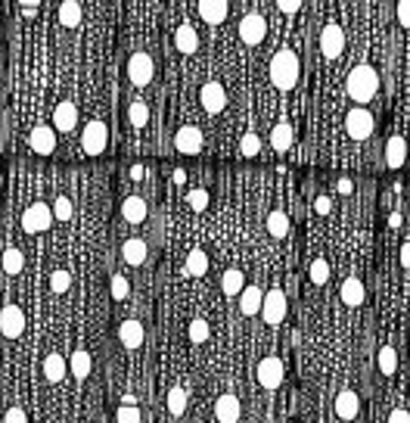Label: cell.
<instances>
[{"instance_id":"obj_49","label":"cell","mask_w":410,"mask_h":423,"mask_svg":"<svg viewBox=\"0 0 410 423\" xmlns=\"http://www.w3.org/2000/svg\"><path fill=\"white\" fill-rule=\"evenodd\" d=\"M37 6H41V3H37V0H28V3H22V6H19V10H22V16H37Z\"/></svg>"},{"instance_id":"obj_53","label":"cell","mask_w":410,"mask_h":423,"mask_svg":"<svg viewBox=\"0 0 410 423\" xmlns=\"http://www.w3.org/2000/svg\"><path fill=\"white\" fill-rule=\"evenodd\" d=\"M389 224H391V227H401V215H398V212H391V215H389Z\"/></svg>"},{"instance_id":"obj_11","label":"cell","mask_w":410,"mask_h":423,"mask_svg":"<svg viewBox=\"0 0 410 423\" xmlns=\"http://www.w3.org/2000/svg\"><path fill=\"white\" fill-rule=\"evenodd\" d=\"M22 330H25V311L19 305H3V311H0V333L6 339H19Z\"/></svg>"},{"instance_id":"obj_38","label":"cell","mask_w":410,"mask_h":423,"mask_svg":"<svg viewBox=\"0 0 410 423\" xmlns=\"http://www.w3.org/2000/svg\"><path fill=\"white\" fill-rule=\"evenodd\" d=\"M311 283H317V286H323L329 280V261L326 258H314L311 261Z\"/></svg>"},{"instance_id":"obj_31","label":"cell","mask_w":410,"mask_h":423,"mask_svg":"<svg viewBox=\"0 0 410 423\" xmlns=\"http://www.w3.org/2000/svg\"><path fill=\"white\" fill-rule=\"evenodd\" d=\"M205 271H208V255H205L202 249H190L186 265H184V274H190V277H202Z\"/></svg>"},{"instance_id":"obj_46","label":"cell","mask_w":410,"mask_h":423,"mask_svg":"<svg viewBox=\"0 0 410 423\" xmlns=\"http://www.w3.org/2000/svg\"><path fill=\"white\" fill-rule=\"evenodd\" d=\"M398 22H401L404 28L410 25V3H407V0H401V3H398Z\"/></svg>"},{"instance_id":"obj_20","label":"cell","mask_w":410,"mask_h":423,"mask_svg":"<svg viewBox=\"0 0 410 423\" xmlns=\"http://www.w3.org/2000/svg\"><path fill=\"white\" fill-rule=\"evenodd\" d=\"M143 323L140 321H121L118 323V339L124 348H140L143 346Z\"/></svg>"},{"instance_id":"obj_19","label":"cell","mask_w":410,"mask_h":423,"mask_svg":"<svg viewBox=\"0 0 410 423\" xmlns=\"http://www.w3.org/2000/svg\"><path fill=\"white\" fill-rule=\"evenodd\" d=\"M404 159H407V140L401 134H391L385 140V165L389 168H401Z\"/></svg>"},{"instance_id":"obj_40","label":"cell","mask_w":410,"mask_h":423,"mask_svg":"<svg viewBox=\"0 0 410 423\" xmlns=\"http://www.w3.org/2000/svg\"><path fill=\"white\" fill-rule=\"evenodd\" d=\"M50 212H53L56 221H72V199H68V196H56V203L50 205Z\"/></svg>"},{"instance_id":"obj_14","label":"cell","mask_w":410,"mask_h":423,"mask_svg":"<svg viewBox=\"0 0 410 423\" xmlns=\"http://www.w3.org/2000/svg\"><path fill=\"white\" fill-rule=\"evenodd\" d=\"M28 143L37 156H50L56 149V131L50 128V124H35L28 134Z\"/></svg>"},{"instance_id":"obj_37","label":"cell","mask_w":410,"mask_h":423,"mask_svg":"<svg viewBox=\"0 0 410 423\" xmlns=\"http://www.w3.org/2000/svg\"><path fill=\"white\" fill-rule=\"evenodd\" d=\"M68 286H72V274H68L66 267H56V271L50 274V290H53L56 296H62V292H68Z\"/></svg>"},{"instance_id":"obj_3","label":"cell","mask_w":410,"mask_h":423,"mask_svg":"<svg viewBox=\"0 0 410 423\" xmlns=\"http://www.w3.org/2000/svg\"><path fill=\"white\" fill-rule=\"evenodd\" d=\"M81 147H84L87 156H103L106 147H109V128H106V122H99V118L87 122L84 134H81Z\"/></svg>"},{"instance_id":"obj_6","label":"cell","mask_w":410,"mask_h":423,"mask_svg":"<svg viewBox=\"0 0 410 423\" xmlns=\"http://www.w3.org/2000/svg\"><path fill=\"white\" fill-rule=\"evenodd\" d=\"M53 224V212H50L47 203H31L28 209L22 212V230L25 234H41Z\"/></svg>"},{"instance_id":"obj_9","label":"cell","mask_w":410,"mask_h":423,"mask_svg":"<svg viewBox=\"0 0 410 423\" xmlns=\"http://www.w3.org/2000/svg\"><path fill=\"white\" fill-rule=\"evenodd\" d=\"M283 361L277 358V355H267V358L258 361V367H255V377H258V386H264V389H277L280 383H283Z\"/></svg>"},{"instance_id":"obj_10","label":"cell","mask_w":410,"mask_h":423,"mask_svg":"<svg viewBox=\"0 0 410 423\" xmlns=\"http://www.w3.org/2000/svg\"><path fill=\"white\" fill-rule=\"evenodd\" d=\"M267 35V22L261 12H246V16L240 19V37L242 44H248V47H255V44H261Z\"/></svg>"},{"instance_id":"obj_50","label":"cell","mask_w":410,"mask_h":423,"mask_svg":"<svg viewBox=\"0 0 410 423\" xmlns=\"http://www.w3.org/2000/svg\"><path fill=\"white\" fill-rule=\"evenodd\" d=\"M314 209H317V212H329V196H317Z\"/></svg>"},{"instance_id":"obj_45","label":"cell","mask_w":410,"mask_h":423,"mask_svg":"<svg viewBox=\"0 0 410 423\" xmlns=\"http://www.w3.org/2000/svg\"><path fill=\"white\" fill-rule=\"evenodd\" d=\"M3 423H28V414H25L22 408H10L3 417Z\"/></svg>"},{"instance_id":"obj_29","label":"cell","mask_w":410,"mask_h":423,"mask_svg":"<svg viewBox=\"0 0 410 423\" xmlns=\"http://www.w3.org/2000/svg\"><path fill=\"white\" fill-rule=\"evenodd\" d=\"M242 286H246V274H242L240 267H227V271H224V277H221L224 296H240Z\"/></svg>"},{"instance_id":"obj_21","label":"cell","mask_w":410,"mask_h":423,"mask_svg":"<svg viewBox=\"0 0 410 423\" xmlns=\"http://www.w3.org/2000/svg\"><path fill=\"white\" fill-rule=\"evenodd\" d=\"M146 215H149V209H146V199L143 196H128L121 203V218L128 224H143L146 221Z\"/></svg>"},{"instance_id":"obj_32","label":"cell","mask_w":410,"mask_h":423,"mask_svg":"<svg viewBox=\"0 0 410 423\" xmlns=\"http://www.w3.org/2000/svg\"><path fill=\"white\" fill-rule=\"evenodd\" d=\"M0 265H3V271L10 274V277H16V274H22V265H25V258H22V249H16V246L3 249V258H0Z\"/></svg>"},{"instance_id":"obj_17","label":"cell","mask_w":410,"mask_h":423,"mask_svg":"<svg viewBox=\"0 0 410 423\" xmlns=\"http://www.w3.org/2000/svg\"><path fill=\"white\" fill-rule=\"evenodd\" d=\"M240 414H242V408H240V398L236 395H221L215 402V417H217V423H236L240 420Z\"/></svg>"},{"instance_id":"obj_36","label":"cell","mask_w":410,"mask_h":423,"mask_svg":"<svg viewBox=\"0 0 410 423\" xmlns=\"http://www.w3.org/2000/svg\"><path fill=\"white\" fill-rule=\"evenodd\" d=\"M186 336H190V342H205L211 336V330H208V321L205 317H193L190 321V327H186Z\"/></svg>"},{"instance_id":"obj_47","label":"cell","mask_w":410,"mask_h":423,"mask_svg":"<svg viewBox=\"0 0 410 423\" xmlns=\"http://www.w3.org/2000/svg\"><path fill=\"white\" fill-rule=\"evenodd\" d=\"M277 10H283L286 16H292V12H298V10H302V3H298V0H280V3H277Z\"/></svg>"},{"instance_id":"obj_51","label":"cell","mask_w":410,"mask_h":423,"mask_svg":"<svg viewBox=\"0 0 410 423\" xmlns=\"http://www.w3.org/2000/svg\"><path fill=\"white\" fill-rule=\"evenodd\" d=\"M121 404H128V408H137V395H134V392H124Z\"/></svg>"},{"instance_id":"obj_30","label":"cell","mask_w":410,"mask_h":423,"mask_svg":"<svg viewBox=\"0 0 410 423\" xmlns=\"http://www.w3.org/2000/svg\"><path fill=\"white\" fill-rule=\"evenodd\" d=\"M81 16H84V12H81L78 0H62V3H59V22L66 25V28H78Z\"/></svg>"},{"instance_id":"obj_16","label":"cell","mask_w":410,"mask_h":423,"mask_svg":"<svg viewBox=\"0 0 410 423\" xmlns=\"http://www.w3.org/2000/svg\"><path fill=\"white\" fill-rule=\"evenodd\" d=\"M360 411V398L354 389H342L339 395H335V417L339 420H354Z\"/></svg>"},{"instance_id":"obj_23","label":"cell","mask_w":410,"mask_h":423,"mask_svg":"<svg viewBox=\"0 0 410 423\" xmlns=\"http://www.w3.org/2000/svg\"><path fill=\"white\" fill-rule=\"evenodd\" d=\"M339 299L345 305H351V308H358V305H364V299H367V290H364V283H360L358 277H348L345 283H342V290H339Z\"/></svg>"},{"instance_id":"obj_25","label":"cell","mask_w":410,"mask_h":423,"mask_svg":"<svg viewBox=\"0 0 410 423\" xmlns=\"http://www.w3.org/2000/svg\"><path fill=\"white\" fill-rule=\"evenodd\" d=\"M292 140H295V131H292L289 122H277L271 131V147L277 149V153H286V149L292 147Z\"/></svg>"},{"instance_id":"obj_7","label":"cell","mask_w":410,"mask_h":423,"mask_svg":"<svg viewBox=\"0 0 410 423\" xmlns=\"http://www.w3.org/2000/svg\"><path fill=\"white\" fill-rule=\"evenodd\" d=\"M342 50H345V31L339 22H326L320 31V53L326 59H339Z\"/></svg>"},{"instance_id":"obj_8","label":"cell","mask_w":410,"mask_h":423,"mask_svg":"<svg viewBox=\"0 0 410 423\" xmlns=\"http://www.w3.org/2000/svg\"><path fill=\"white\" fill-rule=\"evenodd\" d=\"M153 75H155V62H153V56L149 53H134L128 59V78H130V84H137V87H146L149 81H153Z\"/></svg>"},{"instance_id":"obj_22","label":"cell","mask_w":410,"mask_h":423,"mask_svg":"<svg viewBox=\"0 0 410 423\" xmlns=\"http://www.w3.org/2000/svg\"><path fill=\"white\" fill-rule=\"evenodd\" d=\"M146 240H140V236H130V240H124L121 243V258L128 261V265H143L146 261Z\"/></svg>"},{"instance_id":"obj_1","label":"cell","mask_w":410,"mask_h":423,"mask_svg":"<svg viewBox=\"0 0 410 423\" xmlns=\"http://www.w3.org/2000/svg\"><path fill=\"white\" fill-rule=\"evenodd\" d=\"M345 87H348V97H351L358 106L370 103L379 91V72L373 66H367V62H360V66H354L351 72H348Z\"/></svg>"},{"instance_id":"obj_5","label":"cell","mask_w":410,"mask_h":423,"mask_svg":"<svg viewBox=\"0 0 410 423\" xmlns=\"http://www.w3.org/2000/svg\"><path fill=\"white\" fill-rule=\"evenodd\" d=\"M261 317H264L267 327H280L286 317V292L283 290H267L261 296Z\"/></svg>"},{"instance_id":"obj_15","label":"cell","mask_w":410,"mask_h":423,"mask_svg":"<svg viewBox=\"0 0 410 423\" xmlns=\"http://www.w3.org/2000/svg\"><path fill=\"white\" fill-rule=\"evenodd\" d=\"M75 124H78V106H75L72 100H62V103H56V109H53V131H62V134H68Z\"/></svg>"},{"instance_id":"obj_26","label":"cell","mask_w":410,"mask_h":423,"mask_svg":"<svg viewBox=\"0 0 410 423\" xmlns=\"http://www.w3.org/2000/svg\"><path fill=\"white\" fill-rule=\"evenodd\" d=\"M261 296L264 292L258 290V286H242V292H240V311L246 317H252V314H258L261 311Z\"/></svg>"},{"instance_id":"obj_24","label":"cell","mask_w":410,"mask_h":423,"mask_svg":"<svg viewBox=\"0 0 410 423\" xmlns=\"http://www.w3.org/2000/svg\"><path fill=\"white\" fill-rule=\"evenodd\" d=\"M66 373H68V364H66V358H62V355L50 352L47 358H43V377H47L50 383H62V379H66Z\"/></svg>"},{"instance_id":"obj_2","label":"cell","mask_w":410,"mask_h":423,"mask_svg":"<svg viewBox=\"0 0 410 423\" xmlns=\"http://www.w3.org/2000/svg\"><path fill=\"white\" fill-rule=\"evenodd\" d=\"M271 81H273V87H280V91H292V87H295V81H298V56H295V50L283 47V50L273 53Z\"/></svg>"},{"instance_id":"obj_34","label":"cell","mask_w":410,"mask_h":423,"mask_svg":"<svg viewBox=\"0 0 410 423\" xmlns=\"http://www.w3.org/2000/svg\"><path fill=\"white\" fill-rule=\"evenodd\" d=\"M376 361H379V370H382L385 377H391V373L398 370V352H395V346H382V348H379Z\"/></svg>"},{"instance_id":"obj_48","label":"cell","mask_w":410,"mask_h":423,"mask_svg":"<svg viewBox=\"0 0 410 423\" xmlns=\"http://www.w3.org/2000/svg\"><path fill=\"white\" fill-rule=\"evenodd\" d=\"M389 423H410V414H407V411H404V408H398V411H391Z\"/></svg>"},{"instance_id":"obj_33","label":"cell","mask_w":410,"mask_h":423,"mask_svg":"<svg viewBox=\"0 0 410 423\" xmlns=\"http://www.w3.org/2000/svg\"><path fill=\"white\" fill-rule=\"evenodd\" d=\"M165 404H168V411H171L174 417L184 414V411H186V389H184V386H171V389H168Z\"/></svg>"},{"instance_id":"obj_43","label":"cell","mask_w":410,"mask_h":423,"mask_svg":"<svg viewBox=\"0 0 410 423\" xmlns=\"http://www.w3.org/2000/svg\"><path fill=\"white\" fill-rule=\"evenodd\" d=\"M240 153H242V156H258V153H261V140H258V134H252V131H248V134L240 140Z\"/></svg>"},{"instance_id":"obj_44","label":"cell","mask_w":410,"mask_h":423,"mask_svg":"<svg viewBox=\"0 0 410 423\" xmlns=\"http://www.w3.org/2000/svg\"><path fill=\"white\" fill-rule=\"evenodd\" d=\"M115 423H140V408H128V404H121L115 414Z\"/></svg>"},{"instance_id":"obj_18","label":"cell","mask_w":410,"mask_h":423,"mask_svg":"<svg viewBox=\"0 0 410 423\" xmlns=\"http://www.w3.org/2000/svg\"><path fill=\"white\" fill-rule=\"evenodd\" d=\"M196 12H199V16H202L208 25H221L224 19H227L230 6L224 3V0H199V3H196Z\"/></svg>"},{"instance_id":"obj_12","label":"cell","mask_w":410,"mask_h":423,"mask_svg":"<svg viewBox=\"0 0 410 423\" xmlns=\"http://www.w3.org/2000/svg\"><path fill=\"white\" fill-rule=\"evenodd\" d=\"M174 149H177L180 156H196L199 149H202V131H199L196 124L177 128V134H174Z\"/></svg>"},{"instance_id":"obj_39","label":"cell","mask_w":410,"mask_h":423,"mask_svg":"<svg viewBox=\"0 0 410 423\" xmlns=\"http://www.w3.org/2000/svg\"><path fill=\"white\" fill-rule=\"evenodd\" d=\"M109 286H112V299H115V302H124V299L130 296V283H128V277H121V274H112Z\"/></svg>"},{"instance_id":"obj_42","label":"cell","mask_w":410,"mask_h":423,"mask_svg":"<svg viewBox=\"0 0 410 423\" xmlns=\"http://www.w3.org/2000/svg\"><path fill=\"white\" fill-rule=\"evenodd\" d=\"M186 205H190L193 212H202L205 205H208V190H202V187H193V190L186 193Z\"/></svg>"},{"instance_id":"obj_4","label":"cell","mask_w":410,"mask_h":423,"mask_svg":"<svg viewBox=\"0 0 410 423\" xmlns=\"http://www.w3.org/2000/svg\"><path fill=\"white\" fill-rule=\"evenodd\" d=\"M373 128H376V118H373L370 109H364V106H354V109H348V115H345L348 137H354V140H367V137L373 134Z\"/></svg>"},{"instance_id":"obj_54","label":"cell","mask_w":410,"mask_h":423,"mask_svg":"<svg viewBox=\"0 0 410 423\" xmlns=\"http://www.w3.org/2000/svg\"><path fill=\"white\" fill-rule=\"evenodd\" d=\"M264 423H273V420H264Z\"/></svg>"},{"instance_id":"obj_27","label":"cell","mask_w":410,"mask_h":423,"mask_svg":"<svg viewBox=\"0 0 410 423\" xmlns=\"http://www.w3.org/2000/svg\"><path fill=\"white\" fill-rule=\"evenodd\" d=\"M174 47L180 50V53H196V47H199V35H196V28L193 25H180L177 28V35H174Z\"/></svg>"},{"instance_id":"obj_13","label":"cell","mask_w":410,"mask_h":423,"mask_svg":"<svg viewBox=\"0 0 410 423\" xmlns=\"http://www.w3.org/2000/svg\"><path fill=\"white\" fill-rule=\"evenodd\" d=\"M199 100H202L205 112L217 115V112H224V106H227V91H224V84H217V81H208V84L202 87V93H199Z\"/></svg>"},{"instance_id":"obj_35","label":"cell","mask_w":410,"mask_h":423,"mask_svg":"<svg viewBox=\"0 0 410 423\" xmlns=\"http://www.w3.org/2000/svg\"><path fill=\"white\" fill-rule=\"evenodd\" d=\"M267 234L271 236L289 234V215H286V212H271V215H267Z\"/></svg>"},{"instance_id":"obj_28","label":"cell","mask_w":410,"mask_h":423,"mask_svg":"<svg viewBox=\"0 0 410 423\" xmlns=\"http://www.w3.org/2000/svg\"><path fill=\"white\" fill-rule=\"evenodd\" d=\"M68 364V370H72V377L75 379H87L90 377V352H84V348H78V352H72V358L66 361Z\"/></svg>"},{"instance_id":"obj_41","label":"cell","mask_w":410,"mask_h":423,"mask_svg":"<svg viewBox=\"0 0 410 423\" xmlns=\"http://www.w3.org/2000/svg\"><path fill=\"white\" fill-rule=\"evenodd\" d=\"M128 118H130V124H134V128H143V124H146V118H149L146 103H143V100H137V103H130Z\"/></svg>"},{"instance_id":"obj_52","label":"cell","mask_w":410,"mask_h":423,"mask_svg":"<svg viewBox=\"0 0 410 423\" xmlns=\"http://www.w3.org/2000/svg\"><path fill=\"white\" fill-rule=\"evenodd\" d=\"M407 261H410V246L404 243V246H401V265H407Z\"/></svg>"}]
</instances>
